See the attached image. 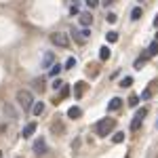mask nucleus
<instances>
[{"mask_svg": "<svg viewBox=\"0 0 158 158\" xmlns=\"http://www.w3.org/2000/svg\"><path fill=\"white\" fill-rule=\"evenodd\" d=\"M148 55H150V57H156V55H158V40H156V42H152V44L148 47Z\"/></svg>", "mask_w": 158, "mask_h": 158, "instance_id": "ddd939ff", "label": "nucleus"}, {"mask_svg": "<svg viewBox=\"0 0 158 158\" xmlns=\"http://www.w3.org/2000/svg\"><path fill=\"white\" fill-rule=\"evenodd\" d=\"M141 122H143V118H139V116H135L133 122H131V131H137L139 127H141Z\"/></svg>", "mask_w": 158, "mask_h": 158, "instance_id": "4468645a", "label": "nucleus"}, {"mask_svg": "<svg viewBox=\"0 0 158 158\" xmlns=\"http://www.w3.org/2000/svg\"><path fill=\"white\" fill-rule=\"evenodd\" d=\"M110 55H112V53H110V47H101V49H99V59L101 61L110 59Z\"/></svg>", "mask_w": 158, "mask_h": 158, "instance_id": "9b49d317", "label": "nucleus"}, {"mask_svg": "<svg viewBox=\"0 0 158 158\" xmlns=\"http://www.w3.org/2000/svg\"><path fill=\"white\" fill-rule=\"evenodd\" d=\"M137 101H139V97H137V95H131V97H129V106L135 108V106H137Z\"/></svg>", "mask_w": 158, "mask_h": 158, "instance_id": "5701e85b", "label": "nucleus"}, {"mask_svg": "<svg viewBox=\"0 0 158 158\" xmlns=\"http://www.w3.org/2000/svg\"><path fill=\"white\" fill-rule=\"evenodd\" d=\"M53 61H55V53H44V57H42V68H51L53 65Z\"/></svg>", "mask_w": 158, "mask_h": 158, "instance_id": "423d86ee", "label": "nucleus"}, {"mask_svg": "<svg viewBox=\"0 0 158 158\" xmlns=\"http://www.w3.org/2000/svg\"><path fill=\"white\" fill-rule=\"evenodd\" d=\"M53 89H55V91H57V89H63V82H61L59 78H57V80L53 82Z\"/></svg>", "mask_w": 158, "mask_h": 158, "instance_id": "393cba45", "label": "nucleus"}, {"mask_svg": "<svg viewBox=\"0 0 158 158\" xmlns=\"http://www.w3.org/2000/svg\"><path fill=\"white\" fill-rule=\"evenodd\" d=\"M106 19H108L110 23H116V19H118V17H116L114 13H108V17H106Z\"/></svg>", "mask_w": 158, "mask_h": 158, "instance_id": "b1692460", "label": "nucleus"}, {"mask_svg": "<svg viewBox=\"0 0 158 158\" xmlns=\"http://www.w3.org/2000/svg\"><path fill=\"white\" fill-rule=\"evenodd\" d=\"M32 112H34V116H40V114L44 112V103H42V101H36V103L32 106Z\"/></svg>", "mask_w": 158, "mask_h": 158, "instance_id": "9d476101", "label": "nucleus"}, {"mask_svg": "<svg viewBox=\"0 0 158 158\" xmlns=\"http://www.w3.org/2000/svg\"><path fill=\"white\" fill-rule=\"evenodd\" d=\"M114 2H116V0H101V4H103V6H110V4H114Z\"/></svg>", "mask_w": 158, "mask_h": 158, "instance_id": "bb28decb", "label": "nucleus"}, {"mask_svg": "<svg viewBox=\"0 0 158 158\" xmlns=\"http://www.w3.org/2000/svg\"><path fill=\"white\" fill-rule=\"evenodd\" d=\"M34 152H36V154H44V152H47V141H44L42 137L34 143Z\"/></svg>", "mask_w": 158, "mask_h": 158, "instance_id": "39448f33", "label": "nucleus"}, {"mask_svg": "<svg viewBox=\"0 0 158 158\" xmlns=\"http://www.w3.org/2000/svg\"><path fill=\"white\" fill-rule=\"evenodd\" d=\"M51 42H53L55 47H59V49H68V47H70V38H68V34H63V32L51 34Z\"/></svg>", "mask_w": 158, "mask_h": 158, "instance_id": "7ed1b4c3", "label": "nucleus"}, {"mask_svg": "<svg viewBox=\"0 0 158 158\" xmlns=\"http://www.w3.org/2000/svg\"><path fill=\"white\" fill-rule=\"evenodd\" d=\"M68 116H70V118H74V120H76V118H80V116H82V110L78 108V106H72V108L68 110Z\"/></svg>", "mask_w": 158, "mask_h": 158, "instance_id": "1a4fd4ad", "label": "nucleus"}, {"mask_svg": "<svg viewBox=\"0 0 158 158\" xmlns=\"http://www.w3.org/2000/svg\"><path fill=\"white\" fill-rule=\"evenodd\" d=\"M131 19H135V21H137V19H141V9H139V6H137V9H133V13H131Z\"/></svg>", "mask_w": 158, "mask_h": 158, "instance_id": "f3484780", "label": "nucleus"}, {"mask_svg": "<svg viewBox=\"0 0 158 158\" xmlns=\"http://www.w3.org/2000/svg\"><path fill=\"white\" fill-rule=\"evenodd\" d=\"M131 85H133V78H131V76H127V78H122V80H120L122 89H124V86H131Z\"/></svg>", "mask_w": 158, "mask_h": 158, "instance_id": "dca6fc26", "label": "nucleus"}, {"mask_svg": "<svg viewBox=\"0 0 158 158\" xmlns=\"http://www.w3.org/2000/svg\"><path fill=\"white\" fill-rule=\"evenodd\" d=\"M156 40H158V34H156Z\"/></svg>", "mask_w": 158, "mask_h": 158, "instance_id": "c85d7f7f", "label": "nucleus"}, {"mask_svg": "<svg viewBox=\"0 0 158 158\" xmlns=\"http://www.w3.org/2000/svg\"><path fill=\"white\" fill-rule=\"evenodd\" d=\"M146 114H148V110H146V108L137 110V116H139V118H143V116H146Z\"/></svg>", "mask_w": 158, "mask_h": 158, "instance_id": "a878e982", "label": "nucleus"}, {"mask_svg": "<svg viewBox=\"0 0 158 158\" xmlns=\"http://www.w3.org/2000/svg\"><path fill=\"white\" fill-rule=\"evenodd\" d=\"M15 101L19 103V108H23V110H30L34 106V97H32V93L27 89H19L15 93Z\"/></svg>", "mask_w": 158, "mask_h": 158, "instance_id": "f257e3e1", "label": "nucleus"}, {"mask_svg": "<svg viewBox=\"0 0 158 158\" xmlns=\"http://www.w3.org/2000/svg\"><path fill=\"white\" fill-rule=\"evenodd\" d=\"M36 133V122H30V124H25L23 127V131H21V137H32V135Z\"/></svg>", "mask_w": 158, "mask_h": 158, "instance_id": "20e7f679", "label": "nucleus"}, {"mask_svg": "<svg viewBox=\"0 0 158 158\" xmlns=\"http://www.w3.org/2000/svg\"><path fill=\"white\" fill-rule=\"evenodd\" d=\"M74 65H76V59H74V57H70V59L65 61V65H63V70H72Z\"/></svg>", "mask_w": 158, "mask_h": 158, "instance_id": "a211bd4d", "label": "nucleus"}, {"mask_svg": "<svg viewBox=\"0 0 158 158\" xmlns=\"http://www.w3.org/2000/svg\"><path fill=\"white\" fill-rule=\"evenodd\" d=\"M85 91H86L85 82H76V91H74V93H76V97H82V95H85Z\"/></svg>", "mask_w": 158, "mask_h": 158, "instance_id": "f8f14e48", "label": "nucleus"}, {"mask_svg": "<svg viewBox=\"0 0 158 158\" xmlns=\"http://www.w3.org/2000/svg\"><path fill=\"white\" fill-rule=\"evenodd\" d=\"M150 97H152V86H148L146 91L141 93V99H150Z\"/></svg>", "mask_w": 158, "mask_h": 158, "instance_id": "4be33fe9", "label": "nucleus"}, {"mask_svg": "<svg viewBox=\"0 0 158 158\" xmlns=\"http://www.w3.org/2000/svg\"><path fill=\"white\" fill-rule=\"evenodd\" d=\"M156 127H158V122H156Z\"/></svg>", "mask_w": 158, "mask_h": 158, "instance_id": "c756f323", "label": "nucleus"}, {"mask_svg": "<svg viewBox=\"0 0 158 158\" xmlns=\"http://www.w3.org/2000/svg\"><path fill=\"white\" fill-rule=\"evenodd\" d=\"M85 4L89 6V9H95V6H99L101 2H99V0H85Z\"/></svg>", "mask_w": 158, "mask_h": 158, "instance_id": "412c9836", "label": "nucleus"}, {"mask_svg": "<svg viewBox=\"0 0 158 158\" xmlns=\"http://www.w3.org/2000/svg\"><path fill=\"white\" fill-rule=\"evenodd\" d=\"M114 127H116V120H114V118H103V120L97 122L95 131H97L99 137H108V135L114 131Z\"/></svg>", "mask_w": 158, "mask_h": 158, "instance_id": "f03ea898", "label": "nucleus"}, {"mask_svg": "<svg viewBox=\"0 0 158 158\" xmlns=\"http://www.w3.org/2000/svg\"><path fill=\"white\" fill-rule=\"evenodd\" d=\"M154 27H158V17H156V19H154Z\"/></svg>", "mask_w": 158, "mask_h": 158, "instance_id": "cd10ccee", "label": "nucleus"}, {"mask_svg": "<svg viewBox=\"0 0 158 158\" xmlns=\"http://www.w3.org/2000/svg\"><path fill=\"white\" fill-rule=\"evenodd\" d=\"M120 108H122V99H118V97H114L108 103V112H116V110H120Z\"/></svg>", "mask_w": 158, "mask_h": 158, "instance_id": "0eeeda50", "label": "nucleus"}, {"mask_svg": "<svg viewBox=\"0 0 158 158\" xmlns=\"http://www.w3.org/2000/svg\"><path fill=\"white\" fill-rule=\"evenodd\" d=\"M112 141H114V143H120V141H124V133H114Z\"/></svg>", "mask_w": 158, "mask_h": 158, "instance_id": "6ab92c4d", "label": "nucleus"}, {"mask_svg": "<svg viewBox=\"0 0 158 158\" xmlns=\"http://www.w3.org/2000/svg\"><path fill=\"white\" fill-rule=\"evenodd\" d=\"M106 38H108V42H116V40H118V34H116V32H108Z\"/></svg>", "mask_w": 158, "mask_h": 158, "instance_id": "aec40b11", "label": "nucleus"}, {"mask_svg": "<svg viewBox=\"0 0 158 158\" xmlns=\"http://www.w3.org/2000/svg\"><path fill=\"white\" fill-rule=\"evenodd\" d=\"M61 70H63V65H59V63H53V65H51V76H57Z\"/></svg>", "mask_w": 158, "mask_h": 158, "instance_id": "2eb2a0df", "label": "nucleus"}, {"mask_svg": "<svg viewBox=\"0 0 158 158\" xmlns=\"http://www.w3.org/2000/svg\"><path fill=\"white\" fill-rule=\"evenodd\" d=\"M78 17H80V25H85V27H89V25L93 23V17H91V13H80Z\"/></svg>", "mask_w": 158, "mask_h": 158, "instance_id": "6e6552de", "label": "nucleus"}]
</instances>
